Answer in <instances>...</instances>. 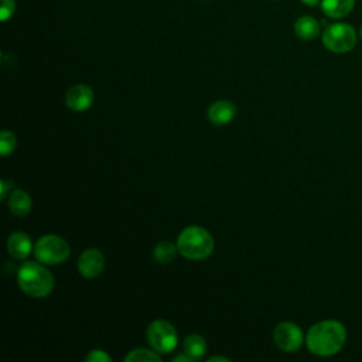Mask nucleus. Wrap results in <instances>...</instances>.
Returning <instances> with one entry per match:
<instances>
[{"mask_svg":"<svg viewBox=\"0 0 362 362\" xmlns=\"http://www.w3.org/2000/svg\"><path fill=\"white\" fill-rule=\"evenodd\" d=\"M346 342V328L337 320L318 321L310 327L305 335L308 351L317 356L337 355Z\"/></svg>","mask_w":362,"mask_h":362,"instance_id":"nucleus-1","label":"nucleus"},{"mask_svg":"<svg viewBox=\"0 0 362 362\" xmlns=\"http://www.w3.org/2000/svg\"><path fill=\"white\" fill-rule=\"evenodd\" d=\"M17 283L20 290L28 297L42 298L51 294L54 276L41 262H24L18 267Z\"/></svg>","mask_w":362,"mask_h":362,"instance_id":"nucleus-2","label":"nucleus"},{"mask_svg":"<svg viewBox=\"0 0 362 362\" xmlns=\"http://www.w3.org/2000/svg\"><path fill=\"white\" fill-rule=\"evenodd\" d=\"M215 242L212 235L197 225L187 226L177 238L178 253L189 260H204L214 250Z\"/></svg>","mask_w":362,"mask_h":362,"instance_id":"nucleus-3","label":"nucleus"},{"mask_svg":"<svg viewBox=\"0 0 362 362\" xmlns=\"http://www.w3.org/2000/svg\"><path fill=\"white\" fill-rule=\"evenodd\" d=\"M71 255L68 242L58 235H42L34 245V256L44 264H59Z\"/></svg>","mask_w":362,"mask_h":362,"instance_id":"nucleus-4","label":"nucleus"},{"mask_svg":"<svg viewBox=\"0 0 362 362\" xmlns=\"http://www.w3.org/2000/svg\"><path fill=\"white\" fill-rule=\"evenodd\" d=\"M324 47L335 54H345L356 45V31L351 24L334 23L322 31Z\"/></svg>","mask_w":362,"mask_h":362,"instance_id":"nucleus-5","label":"nucleus"},{"mask_svg":"<svg viewBox=\"0 0 362 362\" xmlns=\"http://www.w3.org/2000/svg\"><path fill=\"white\" fill-rule=\"evenodd\" d=\"M147 341L158 354H168L178 345V334L173 324L165 320H156L147 328Z\"/></svg>","mask_w":362,"mask_h":362,"instance_id":"nucleus-6","label":"nucleus"},{"mask_svg":"<svg viewBox=\"0 0 362 362\" xmlns=\"http://www.w3.org/2000/svg\"><path fill=\"white\" fill-rule=\"evenodd\" d=\"M273 339L281 351L296 352L304 342V334L297 324L291 321H283L276 325L273 331Z\"/></svg>","mask_w":362,"mask_h":362,"instance_id":"nucleus-7","label":"nucleus"},{"mask_svg":"<svg viewBox=\"0 0 362 362\" xmlns=\"http://www.w3.org/2000/svg\"><path fill=\"white\" fill-rule=\"evenodd\" d=\"M105 267V257L96 247L85 249L78 259V272L86 277L93 279L102 273Z\"/></svg>","mask_w":362,"mask_h":362,"instance_id":"nucleus-8","label":"nucleus"},{"mask_svg":"<svg viewBox=\"0 0 362 362\" xmlns=\"http://www.w3.org/2000/svg\"><path fill=\"white\" fill-rule=\"evenodd\" d=\"M93 103V90L85 83L74 85L65 93V105L72 112H85Z\"/></svg>","mask_w":362,"mask_h":362,"instance_id":"nucleus-9","label":"nucleus"},{"mask_svg":"<svg viewBox=\"0 0 362 362\" xmlns=\"http://www.w3.org/2000/svg\"><path fill=\"white\" fill-rule=\"evenodd\" d=\"M208 120L215 126H225L233 120L236 106L230 100H216L208 107Z\"/></svg>","mask_w":362,"mask_h":362,"instance_id":"nucleus-10","label":"nucleus"},{"mask_svg":"<svg viewBox=\"0 0 362 362\" xmlns=\"http://www.w3.org/2000/svg\"><path fill=\"white\" fill-rule=\"evenodd\" d=\"M33 250V242L25 232H13L7 239V252L16 259H27Z\"/></svg>","mask_w":362,"mask_h":362,"instance_id":"nucleus-11","label":"nucleus"},{"mask_svg":"<svg viewBox=\"0 0 362 362\" xmlns=\"http://www.w3.org/2000/svg\"><path fill=\"white\" fill-rule=\"evenodd\" d=\"M33 208V201L31 197L23 191V189H14L8 195V209L11 211L13 215L18 218H24L30 214Z\"/></svg>","mask_w":362,"mask_h":362,"instance_id":"nucleus-12","label":"nucleus"},{"mask_svg":"<svg viewBox=\"0 0 362 362\" xmlns=\"http://www.w3.org/2000/svg\"><path fill=\"white\" fill-rule=\"evenodd\" d=\"M294 33L304 41L315 40L321 33L320 23L311 16H301L294 23Z\"/></svg>","mask_w":362,"mask_h":362,"instance_id":"nucleus-13","label":"nucleus"},{"mask_svg":"<svg viewBox=\"0 0 362 362\" xmlns=\"http://www.w3.org/2000/svg\"><path fill=\"white\" fill-rule=\"evenodd\" d=\"M355 6V0H321L322 13L334 20L348 16Z\"/></svg>","mask_w":362,"mask_h":362,"instance_id":"nucleus-14","label":"nucleus"},{"mask_svg":"<svg viewBox=\"0 0 362 362\" xmlns=\"http://www.w3.org/2000/svg\"><path fill=\"white\" fill-rule=\"evenodd\" d=\"M184 352L188 354L194 361L204 358L205 352H206V342L204 339V337L198 335V334H191L184 339Z\"/></svg>","mask_w":362,"mask_h":362,"instance_id":"nucleus-15","label":"nucleus"},{"mask_svg":"<svg viewBox=\"0 0 362 362\" xmlns=\"http://www.w3.org/2000/svg\"><path fill=\"white\" fill-rule=\"evenodd\" d=\"M177 252H178L177 245L164 240V242H160L158 245H156V247L153 250V257L157 263L167 264L175 259Z\"/></svg>","mask_w":362,"mask_h":362,"instance_id":"nucleus-16","label":"nucleus"},{"mask_svg":"<svg viewBox=\"0 0 362 362\" xmlns=\"http://www.w3.org/2000/svg\"><path fill=\"white\" fill-rule=\"evenodd\" d=\"M126 362H160L161 358L158 355V352H156L154 349H146V348H136L132 349L126 356H124Z\"/></svg>","mask_w":362,"mask_h":362,"instance_id":"nucleus-17","label":"nucleus"},{"mask_svg":"<svg viewBox=\"0 0 362 362\" xmlns=\"http://www.w3.org/2000/svg\"><path fill=\"white\" fill-rule=\"evenodd\" d=\"M16 144H17V140H16V136L13 132L3 130L0 133V154L3 157L11 154L16 148Z\"/></svg>","mask_w":362,"mask_h":362,"instance_id":"nucleus-18","label":"nucleus"},{"mask_svg":"<svg viewBox=\"0 0 362 362\" xmlns=\"http://www.w3.org/2000/svg\"><path fill=\"white\" fill-rule=\"evenodd\" d=\"M86 362H110V356L102 349H92L85 356Z\"/></svg>","mask_w":362,"mask_h":362,"instance_id":"nucleus-19","label":"nucleus"},{"mask_svg":"<svg viewBox=\"0 0 362 362\" xmlns=\"http://www.w3.org/2000/svg\"><path fill=\"white\" fill-rule=\"evenodd\" d=\"M16 10V3L14 0H1V7H0V14H1V20L7 21L13 13Z\"/></svg>","mask_w":362,"mask_h":362,"instance_id":"nucleus-20","label":"nucleus"},{"mask_svg":"<svg viewBox=\"0 0 362 362\" xmlns=\"http://www.w3.org/2000/svg\"><path fill=\"white\" fill-rule=\"evenodd\" d=\"M0 185H1V192H0V198L4 199L8 194V188L13 187V182L11 181H7V180H1L0 181Z\"/></svg>","mask_w":362,"mask_h":362,"instance_id":"nucleus-21","label":"nucleus"},{"mask_svg":"<svg viewBox=\"0 0 362 362\" xmlns=\"http://www.w3.org/2000/svg\"><path fill=\"white\" fill-rule=\"evenodd\" d=\"M194 359L188 355V354H180V355H177V356H174L173 358V362H192Z\"/></svg>","mask_w":362,"mask_h":362,"instance_id":"nucleus-22","label":"nucleus"},{"mask_svg":"<svg viewBox=\"0 0 362 362\" xmlns=\"http://www.w3.org/2000/svg\"><path fill=\"white\" fill-rule=\"evenodd\" d=\"M215 361H222V362H228L229 359L225 358V356H212L208 359V362H215Z\"/></svg>","mask_w":362,"mask_h":362,"instance_id":"nucleus-23","label":"nucleus"},{"mask_svg":"<svg viewBox=\"0 0 362 362\" xmlns=\"http://www.w3.org/2000/svg\"><path fill=\"white\" fill-rule=\"evenodd\" d=\"M304 4H307V6H310V7H313V6H317L321 0H301Z\"/></svg>","mask_w":362,"mask_h":362,"instance_id":"nucleus-24","label":"nucleus"},{"mask_svg":"<svg viewBox=\"0 0 362 362\" xmlns=\"http://www.w3.org/2000/svg\"><path fill=\"white\" fill-rule=\"evenodd\" d=\"M359 35H361V40H362V25H361V30H359Z\"/></svg>","mask_w":362,"mask_h":362,"instance_id":"nucleus-25","label":"nucleus"}]
</instances>
